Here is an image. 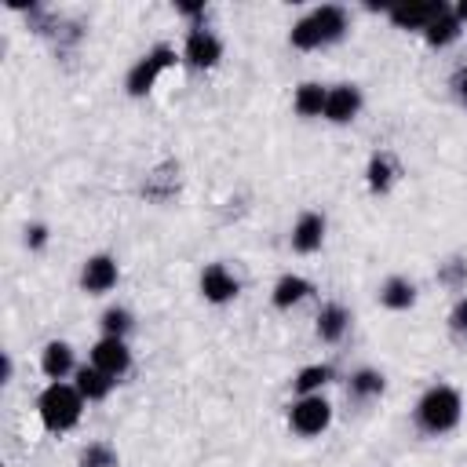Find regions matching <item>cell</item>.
Masks as SVG:
<instances>
[{
    "label": "cell",
    "instance_id": "1",
    "mask_svg": "<svg viewBox=\"0 0 467 467\" xmlns=\"http://www.w3.org/2000/svg\"><path fill=\"white\" fill-rule=\"evenodd\" d=\"M343 33H347V11L336 7V4H321L292 26L288 40L299 51H317V47H328V44L343 40Z\"/></svg>",
    "mask_w": 467,
    "mask_h": 467
},
{
    "label": "cell",
    "instance_id": "2",
    "mask_svg": "<svg viewBox=\"0 0 467 467\" xmlns=\"http://www.w3.org/2000/svg\"><path fill=\"white\" fill-rule=\"evenodd\" d=\"M460 412H463V401H460V394H456L452 387H445V383L431 387V390L416 401V423H420V431H427V434H445V431H452V427L460 423Z\"/></svg>",
    "mask_w": 467,
    "mask_h": 467
},
{
    "label": "cell",
    "instance_id": "3",
    "mask_svg": "<svg viewBox=\"0 0 467 467\" xmlns=\"http://www.w3.org/2000/svg\"><path fill=\"white\" fill-rule=\"evenodd\" d=\"M80 409H84V394L69 383H51L36 401V412L47 431H69L80 420Z\"/></svg>",
    "mask_w": 467,
    "mask_h": 467
},
{
    "label": "cell",
    "instance_id": "4",
    "mask_svg": "<svg viewBox=\"0 0 467 467\" xmlns=\"http://www.w3.org/2000/svg\"><path fill=\"white\" fill-rule=\"evenodd\" d=\"M175 66V51L168 47V44H157L150 55H142L131 69H128V80H124V88H128V95H146L153 84H157V77L164 73V69H171Z\"/></svg>",
    "mask_w": 467,
    "mask_h": 467
},
{
    "label": "cell",
    "instance_id": "5",
    "mask_svg": "<svg viewBox=\"0 0 467 467\" xmlns=\"http://www.w3.org/2000/svg\"><path fill=\"white\" fill-rule=\"evenodd\" d=\"M328 420H332V405H328L321 394H303V398L292 405V412H288L292 431L303 434V438L321 434V431L328 427Z\"/></svg>",
    "mask_w": 467,
    "mask_h": 467
},
{
    "label": "cell",
    "instance_id": "6",
    "mask_svg": "<svg viewBox=\"0 0 467 467\" xmlns=\"http://www.w3.org/2000/svg\"><path fill=\"white\" fill-rule=\"evenodd\" d=\"M91 365L117 379V376H124V372L131 368V350H128V343L117 339V336H102V339L91 347Z\"/></svg>",
    "mask_w": 467,
    "mask_h": 467
},
{
    "label": "cell",
    "instance_id": "7",
    "mask_svg": "<svg viewBox=\"0 0 467 467\" xmlns=\"http://www.w3.org/2000/svg\"><path fill=\"white\" fill-rule=\"evenodd\" d=\"M182 58H186L190 66H197V69H212V66L223 58V44H219L215 33H208L204 26H197V29H190V36H186Z\"/></svg>",
    "mask_w": 467,
    "mask_h": 467
},
{
    "label": "cell",
    "instance_id": "8",
    "mask_svg": "<svg viewBox=\"0 0 467 467\" xmlns=\"http://www.w3.org/2000/svg\"><path fill=\"white\" fill-rule=\"evenodd\" d=\"M449 11V4L441 0H431V4H401V7H390V22L398 29H427L431 22H438L441 15Z\"/></svg>",
    "mask_w": 467,
    "mask_h": 467
},
{
    "label": "cell",
    "instance_id": "9",
    "mask_svg": "<svg viewBox=\"0 0 467 467\" xmlns=\"http://www.w3.org/2000/svg\"><path fill=\"white\" fill-rule=\"evenodd\" d=\"M358 109H361V91L354 88V84H336V88H328V99H325V120H332V124H347V120H354L358 117Z\"/></svg>",
    "mask_w": 467,
    "mask_h": 467
},
{
    "label": "cell",
    "instance_id": "10",
    "mask_svg": "<svg viewBox=\"0 0 467 467\" xmlns=\"http://www.w3.org/2000/svg\"><path fill=\"white\" fill-rule=\"evenodd\" d=\"M117 285V259H109V255H91L88 263H84V270H80V288L88 292V296H102V292H109Z\"/></svg>",
    "mask_w": 467,
    "mask_h": 467
},
{
    "label": "cell",
    "instance_id": "11",
    "mask_svg": "<svg viewBox=\"0 0 467 467\" xmlns=\"http://www.w3.org/2000/svg\"><path fill=\"white\" fill-rule=\"evenodd\" d=\"M201 292H204L208 303H230V299L237 296V277H234L223 263H212V266H204V274H201Z\"/></svg>",
    "mask_w": 467,
    "mask_h": 467
},
{
    "label": "cell",
    "instance_id": "12",
    "mask_svg": "<svg viewBox=\"0 0 467 467\" xmlns=\"http://www.w3.org/2000/svg\"><path fill=\"white\" fill-rule=\"evenodd\" d=\"M321 241H325V215L303 212V215L296 219V226H292V248L303 252V255H310V252L321 248Z\"/></svg>",
    "mask_w": 467,
    "mask_h": 467
},
{
    "label": "cell",
    "instance_id": "13",
    "mask_svg": "<svg viewBox=\"0 0 467 467\" xmlns=\"http://www.w3.org/2000/svg\"><path fill=\"white\" fill-rule=\"evenodd\" d=\"M40 368H44V376L47 379H66L69 372H73V350H69V343H62V339H51L47 347H44V354H40Z\"/></svg>",
    "mask_w": 467,
    "mask_h": 467
},
{
    "label": "cell",
    "instance_id": "14",
    "mask_svg": "<svg viewBox=\"0 0 467 467\" xmlns=\"http://www.w3.org/2000/svg\"><path fill=\"white\" fill-rule=\"evenodd\" d=\"M347 325H350V314L339 303H325L317 310V339L321 343H339L343 332H347Z\"/></svg>",
    "mask_w": 467,
    "mask_h": 467
},
{
    "label": "cell",
    "instance_id": "15",
    "mask_svg": "<svg viewBox=\"0 0 467 467\" xmlns=\"http://www.w3.org/2000/svg\"><path fill=\"white\" fill-rule=\"evenodd\" d=\"M73 387L84 394V401H102L113 390V376H106L95 365H84V368H77V383Z\"/></svg>",
    "mask_w": 467,
    "mask_h": 467
},
{
    "label": "cell",
    "instance_id": "16",
    "mask_svg": "<svg viewBox=\"0 0 467 467\" xmlns=\"http://www.w3.org/2000/svg\"><path fill=\"white\" fill-rule=\"evenodd\" d=\"M379 303H383L387 310H409V306L416 303L412 281H409V277H387V281L379 285Z\"/></svg>",
    "mask_w": 467,
    "mask_h": 467
},
{
    "label": "cell",
    "instance_id": "17",
    "mask_svg": "<svg viewBox=\"0 0 467 467\" xmlns=\"http://www.w3.org/2000/svg\"><path fill=\"white\" fill-rule=\"evenodd\" d=\"M306 296H310V281L299 277V274H285V277L274 285V306H281V310L296 306V303L306 299Z\"/></svg>",
    "mask_w": 467,
    "mask_h": 467
},
{
    "label": "cell",
    "instance_id": "18",
    "mask_svg": "<svg viewBox=\"0 0 467 467\" xmlns=\"http://www.w3.org/2000/svg\"><path fill=\"white\" fill-rule=\"evenodd\" d=\"M325 99H328V88L321 84H299L296 88V113L299 117H321L325 113Z\"/></svg>",
    "mask_w": 467,
    "mask_h": 467
},
{
    "label": "cell",
    "instance_id": "19",
    "mask_svg": "<svg viewBox=\"0 0 467 467\" xmlns=\"http://www.w3.org/2000/svg\"><path fill=\"white\" fill-rule=\"evenodd\" d=\"M423 36H427L431 47H445V44H452V40L460 36V18L452 15V7H449L438 22H431V26L423 29Z\"/></svg>",
    "mask_w": 467,
    "mask_h": 467
},
{
    "label": "cell",
    "instance_id": "20",
    "mask_svg": "<svg viewBox=\"0 0 467 467\" xmlns=\"http://www.w3.org/2000/svg\"><path fill=\"white\" fill-rule=\"evenodd\" d=\"M365 175H368V190H372V193H387L390 182H394V161H390L387 153H372Z\"/></svg>",
    "mask_w": 467,
    "mask_h": 467
},
{
    "label": "cell",
    "instance_id": "21",
    "mask_svg": "<svg viewBox=\"0 0 467 467\" xmlns=\"http://www.w3.org/2000/svg\"><path fill=\"white\" fill-rule=\"evenodd\" d=\"M328 379H332V368H328V365H306V368H299V376L292 379V387H296L299 398H303V394H317Z\"/></svg>",
    "mask_w": 467,
    "mask_h": 467
},
{
    "label": "cell",
    "instance_id": "22",
    "mask_svg": "<svg viewBox=\"0 0 467 467\" xmlns=\"http://www.w3.org/2000/svg\"><path fill=\"white\" fill-rule=\"evenodd\" d=\"M350 394L354 398H376V394H383V376L376 368H358L350 376Z\"/></svg>",
    "mask_w": 467,
    "mask_h": 467
},
{
    "label": "cell",
    "instance_id": "23",
    "mask_svg": "<svg viewBox=\"0 0 467 467\" xmlns=\"http://www.w3.org/2000/svg\"><path fill=\"white\" fill-rule=\"evenodd\" d=\"M80 467H117V452L106 441H91L80 449Z\"/></svg>",
    "mask_w": 467,
    "mask_h": 467
},
{
    "label": "cell",
    "instance_id": "24",
    "mask_svg": "<svg viewBox=\"0 0 467 467\" xmlns=\"http://www.w3.org/2000/svg\"><path fill=\"white\" fill-rule=\"evenodd\" d=\"M128 328H131V314H128V310H120V306H109V310L102 314V332H106V336H117V339H124V336H128Z\"/></svg>",
    "mask_w": 467,
    "mask_h": 467
},
{
    "label": "cell",
    "instance_id": "25",
    "mask_svg": "<svg viewBox=\"0 0 467 467\" xmlns=\"http://www.w3.org/2000/svg\"><path fill=\"white\" fill-rule=\"evenodd\" d=\"M438 281L449 285V288H463V285H467V263H463V259H449V263H441Z\"/></svg>",
    "mask_w": 467,
    "mask_h": 467
},
{
    "label": "cell",
    "instance_id": "26",
    "mask_svg": "<svg viewBox=\"0 0 467 467\" xmlns=\"http://www.w3.org/2000/svg\"><path fill=\"white\" fill-rule=\"evenodd\" d=\"M449 328H452L460 339H467V296L452 306V314H449Z\"/></svg>",
    "mask_w": 467,
    "mask_h": 467
},
{
    "label": "cell",
    "instance_id": "27",
    "mask_svg": "<svg viewBox=\"0 0 467 467\" xmlns=\"http://www.w3.org/2000/svg\"><path fill=\"white\" fill-rule=\"evenodd\" d=\"M44 241H47V226H44V223L26 226V244H29V248H44Z\"/></svg>",
    "mask_w": 467,
    "mask_h": 467
},
{
    "label": "cell",
    "instance_id": "28",
    "mask_svg": "<svg viewBox=\"0 0 467 467\" xmlns=\"http://www.w3.org/2000/svg\"><path fill=\"white\" fill-rule=\"evenodd\" d=\"M456 95H460V102L467 106V69H463V73L456 77Z\"/></svg>",
    "mask_w": 467,
    "mask_h": 467
},
{
    "label": "cell",
    "instance_id": "29",
    "mask_svg": "<svg viewBox=\"0 0 467 467\" xmlns=\"http://www.w3.org/2000/svg\"><path fill=\"white\" fill-rule=\"evenodd\" d=\"M179 11L190 15V18H197V15H204V4H179Z\"/></svg>",
    "mask_w": 467,
    "mask_h": 467
},
{
    "label": "cell",
    "instance_id": "30",
    "mask_svg": "<svg viewBox=\"0 0 467 467\" xmlns=\"http://www.w3.org/2000/svg\"><path fill=\"white\" fill-rule=\"evenodd\" d=\"M11 368H15V365H11V358H7V354H4V368H0V376H4V383H7V379H11Z\"/></svg>",
    "mask_w": 467,
    "mask_h": 467
},
{
    "label": "cell",
    "instance_id": "31",
    "mask_svg": "<svg viewBox=\"0 0 467 467\" xmlns=\"http://www.w3.org/2000/svg\"><path fill=\"white\" fill-rule=\"evenodd\" d=\"M452 15H456V18H460V26H463V22H467V0H463V4H456V11H452Z\"/></svg>",
    "mask_w": 467,
    "mask_h": 467
}]
</instances>
